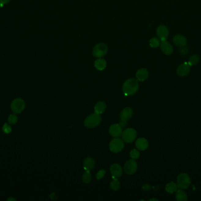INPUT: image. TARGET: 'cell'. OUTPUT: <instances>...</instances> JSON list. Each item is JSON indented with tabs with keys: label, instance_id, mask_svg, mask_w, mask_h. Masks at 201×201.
<instances>
[{
	"label": "cell",
	"instance_id": "26",
	"mask_svg": "<svg viewBox=\"0 0 201 201\" xmlns=\"http://www.w3.org/2000/svg\"><path fill=\"white\" fill-rule=\"evenodd\" d=\"M91 179H92V177H91V175L89 171L86 170V172L84 173V175L82 176V180H83V181L85 183L88 184V183H89L91 182Z\"/></svg>",
	"mask_w": 201,
	"mask_h": 201
},
{
	"label": "cell",
	"instance_id": "25",
	"mask_svg": "<svg viewBox=\"0 0 201 201\" xmlns=\"http://www.w3.org/2000/svg\"><path fill=\"white\" fill-rule=\"evenodd\" d=\"M119 187H120V183L119 181L116 178H114L110 184V188L114 191H117L119 189Z\"/></svg>",
	"mask_w": 201,
	"mask_h": 201
},
{
	"label": "cell",
	"instance_id": "12",
	"mask_svg": "<svg viewBox=\"0 0 201 201\" xmlns=\"http://www.w3.org/2000/svg\"><path fill=\"white\" fill-rule=\"evenodd\" d=\"M110 171L114 179L120 178L122 174V169L121 166L117 163H114L112 165L110 168Z\"/></svg>",
	"mask_w": 201,
	"mask_h": 201
},
{
	"label": "cell",
	"instance_id": "20",
	"mask_svg": "<svg viewBox=\"0 0 201 201\" xmlns=\"http://www.w3.org/2000/svg\"><path fill=\"white\" fill-rule=\"evenodd\" d=\"M106 108V104L103 101H99L97 103L95 106V112L97 114H102L103 113Z\"/></svg>",
	"mask_w": 201,
	"mask_h": 201
},
{
	"label": "cell",
	"instance_id": "31",
	"mask_svg": "<svg viewBox=\"0 0 201 201\" xmlns=\"http://www.w3.org/2000/svg\"><path fill=\"white\" fill-rule=\"evenodd\" d=\"M180 53L182 55H186L188 54V50L187 47H185V46L182 47L180 50Z\"/></svg>",
	"mask_w": 201,
	"mask_h": 201
},
{
	"label": "cell",
	"instance_id": "22",
	"mask_svg": "<svg viewBox=\"0 0 201 201\" xmlns=\"http://www.w3.org/2000/svg\"><path fill=\"white\" fill-rule=\"evenodd\" d=\"M176 199L178 201H186L188 199L186 193L182 190H177L176 193Z\"/></svg>",
	"mask_w": 201,
	"mask_h": 201
},
{
	"label": "cell",
	"instance_id": "5",
	"mask_svg": "<svg viewBox=\"0 0 201 201\" xmlns=\"http://www.w3.org/2000/svg\"><path fill=\"white\" fill-rule=\"evenodd\" d=\"M108 52V47L104 43H98L96 44L92 50L94 56L98 58H101L105 55Z\"/></svg>",
	"mask_w": 201,
	"mask_h": 201
},
{
	"label": "cell",
	"instance_id": "1",
	"mask_svg": "<svg viewBox=\"0 0 201 201\" xmlns=\"http://www.w3.org/2000/svg\"><path fill=\"white\" fill-rule=\"evenodd\" d=\"M138 87L139 85L138 81L134 78H130L127 80L124 83L122 90L126 96H131L137 92Z\"/></svg>",
	"mask_w": 201,
	"mask_h": 201
},
{
	"label": "cell",
	"instance_id": "4",
	"mask_svg": "<svg viewBox=\"0 0 201 201\" xmlns=\"http://www.w3.org/2000/svg\"><path fill=\"white\" fill-rule=\"evenodd\" d=\"M25 104L24 100L21 98H17L12 101L11 104V108L14 113H21L24 110Z\"/></svg>",
	"mask_w": 201,
	"mask_h": 201
},
{
	"label": "cell",
	"instance_id": "28",
	"mask_svg": "<svg viewBox=\"0 0 201 201\" xmlns=\"http://www.w3.org/2000/svg\"><path fill=\"white\" fill-rule=\"evenodd\" d=\"M2 131L6 134H8L10 133L12 131V128L9 124L5 123L2 126Z\"/></svg>",
	"mask_w": 201,
	"mask_h": 201
},
{
	"label": "cell",
	"instance_id": "27",
	"mask_svg": "<svg viewBox=\"0 0 201 201\" xmlns=\"http://www.w3.org/2000/svg\"><path fill=\"white\" fill-rule=\"evenodd\" d=\"M8 121L10 124H15L18 121V117L14 114L10 115L8 118Z\"/></svg>",
	"mask_w": 201,
	"mask_h": 201
},
{
	"label": "cell",
	"instance_id": "21",
	"mask_svg": "<svg viewBox=\"0 0 201 201\" xmlns=\"http://www.w3.org/2000/svg\"><path fill=\"white\" fill-rule=\"evenodd\" d=\"M166 191L169 193H173L175 192H177L178 189L177 184L173 182H171L166 184L165 187Z\"/></svg>",
	"mask_w": 201,
	"mask_h": 201
},
{
	"label": "cell",
	"instance_id": "3",
	"mask_svg": "<svg viewBox=\"0 0 201 201\" xmlns=\"http://www.w3.org/2000/svg\"><path fill=\"white\" fill-rule=\"evenodd\" d=\"M101 118L99 114L94 113L89 115L85 120L84 124L86 127L92 128L96 127L101 123Z\"/></svg>",
	"mask_w": 201,
	"mask_h": 201
},
{
	"label": "cell",
	"instance_id": "19",
	"mask_svg": "<svg viewBox=\"0 0 201 201\" xmlns=\"http://www.w3.org/2000/svg\"><path fill=\"white\" fill-rule=\"evenodd\" d=\"M95 68L98 70H103L106 67V62L104 59L99 58L96 60L94 63Z\"/></svg>",
	"mask_w": 201,
	"mask_h": 201
},
{
	"label": "cell",
	"instance_id": "17",
	"mask_svg": "<svg viewBox=\"0 0 201 201\" xmlns=\"http://www.w3.org/2000/svg\"><path fill=\"white\" fill-rule=\"evenodd\" d=\"M149 76L148 71L146 69H141L136 72V77L139 81H144Z\"/></svg>",
	"mask_w": 201,
	"mask_h": 201
},
{
	"label": "cell",
	"instance_id": "15",
	"mask_svg": "<svg viewBox=\"0 0 201 201\" xmlns=\"http://www.w3.org/2000/svg\"><path fill=\"white\" fill-rule=\"evenodd\" d=\"M133 114L132 110L129 108H125L121 112L120 115V118L122 121L127 122L128 120H129Z\"/></svg>",
	"mask_w": 201,
	"mask_h": 201
},
{
	"label": "cell",
	"instance_id": "6",
	"mask_svg": "<svg viewBox=\"0 0 201 201\" xmlns=\"http://www.w3.org/2000/svg\"><path fill=\"white\" fill-rule=\"evenodd\" d=\"M124 144L123 142V140L121 139L118 138H116L115 139L112 140L110 143V149L112 152L118 153L121 152L124 148Z\"/></svg>",
	"mask_w": 201,
	"mask_h": 201
},
{
	"label": "cell",
	"instance_id": "32",
	"mask_svg": "<svg viewBox=\"0 0 201 201\" xmlns=\"http://www.w3.org/2000/svg\"><path fill=\"white\" fill-rule=\"evenodd\" d=\"M10 0H0V7H2L4 5L7 4Z\"/></svg>",
	"mask_w": 201,
	"mask_h": 201
},
{
	"label": "cell",
	"instance_id": "10",
	"mask_svg": "<svg viewBox=\"0 0 201 201\" xmlns=\"http://www.w3.org/2000/svg\"><path fill=\"white\" fill-rule=\"evenodd\" d=\"M190 66L187 62L180 65L177 70V73L180 77H184L188 75L190 72Z\"/></svg>",
	"mask_w": 201,
	"mask_h": 201
},
{
	"label": "cell",
	"instance_id": "11",
	"mask_svg": "<svg viewBox=\"0 0 201 201\" xmlns=\"http://www.w3.org/2000/svg\"><path fill=\"white\" fill-rule=\"evenodd\" d=\"M110 133L114 138H119L122 133V129L120 124H114L110 127Z\"/></svg>",
	"mask_w": 201,
	"mask_h": 201
},
{
	"label": "cell",
	"instance_id": "9",
	"mask_svg": "<svg viewBox=\"0 0 201 201\" xmlns=\"http://www.w3.org/2000/svg\"><path fill=\"white\" fill-rule=\"evenodd\" d=\"M156 33L161 41H165L166 40L169 36V30L166 26L161 25L157 28Z\"/></svg>",
	"mask_w": 201,
	"mask_h": 201
},
{
	"label": "cell",
	"instance_id": "14",
	"mask_svg": "<svg viewBox=\"0 0 201 201\" xmlns=\"http://www.w3.org/2000/svg\"><path fill=\"white\" fill-rule=\"evenodd\" d=\"M173 41L177 46L182 47L186 46V38L182 35H176L173 39Z\"/></svg>",
	"mask_w": 201,
	"mask_h": 201
},
{
	"label": "cell",
	"instance_id": "13",
	"mask_svg": "<svg viewBox=\"0 0 201 201\" xmlns=\"http://www.w3.org/2000/svg\"><path fill=\"white\" fill-rule=\"evenodd\" d=\"M161 49L162 51L164 54L166 55H170L173 53V47L172 46L171 44L166 41V40L165 41H161L160 44Z\"/></svg>",
	"mask_w": 201,
	"mask_h": 201
},
{
	"label": "cell",
	"instance_id": "18",
	"mask_svg": "<svg viewBox=\"0 0 201 201\" xmlns=\"http://www.w3.org/2000/svg\"><path fill=\"white\" fill-rule=\"evenodd\" d=\"M83 166L85 170L90 171L94 169L95 166V162L91 157H87L84 161Z\"/></svg>",
	"mask_w": 201,
	"mask_h": 201
},
{
	"label": "cell",
	"instance_id": "33",
	"mask_svg": "<svg viewBox=\"0 0 201 201\" xmlns=\"http://www.w3.org/2000/svg\"><path fill=\"white\" fill-rule=\"evenodd\" d=\"M154 200L157 201V199H150V201H154Z\"/></svg>",
	"mask_w": 201,
	"mask_h": 201
},
{
	"label": "cell",
	"instance_id": "8",
	"mask_svg": "<svg viewBox=\"0 0 201 201\" xmlns=\"http://www.w3.org/2000/svg\"><path fill=\"white\" fill-rule=\"evenodd\" d=\"M137 164L134 159L128 161L124 165V171L128 175H132L137 170Z\"/></svg>",
	"mask_w": 201,
	"mask_h": 201
},
{
	"label": "cell",
	"instance_id": "2",
	"mask_svg": "<svg viewBox=\"0 0 201 201\" xmlns=\"http://www.w3.org/2000/svg\"><path fill=\"white\" fill-rule=\"evenodd\" d=\"M191 183V179L189 176L185 173H181L177 177V184L180 189L188 188Z\"/></svg>",
	"mask_w": 201,
	"mask_h": 201
},
{
	"label": "cell",
	"instance_id": "29",
	"mask_svg": "<svg viewBox=\"0 0 201 201\" xmlns=\"http://www.w3.org/2000/svg\"><path fill=\"white\" fill-rule=\"evenodd\" d=\"M130 156L133 159H136L140 157V152L136 149H133L130 152Z\"/></svg>",
	"mask_w": 201,
	"mask_h": 201
},
{
	"label": "cell",
	"instance_id": "23",
	"mask_svg": "<svg viewBox=\"0 0 201 201\" xmlns=\"http://www.w3.org/2000/svg\"><path fill=\"white\" fill-rule=\"evenodd\" d=\"M199 62V57L196 54H194L191 56L188 63L190 66H192L197 64Z\"/></svg>",
	"mask_w": 201,
	"mask_h": 201
},
{
	"label": "cell",
	"instance_id": "7",
	"mask_svg": "<svg viewBox=\"0 0 201 201\" xmlns=\"http://www.w3.org/2000/svg\"><path fill=\"white\" fill-rule=\"evenodd\" d=\"M121 136L123 141L127 143H131L135 139L136 137V132L133 129L129 128L122 132Z\"/></svg>",
	"mask_w": 201,
	"mask_h": 201
},
{
	"label": "cell",
	"instance_id": "24",
	"mask_svg": "<svg viewBox=\"0 0 201 201\" xmlns=\"http://www.w3.org/2000/svg\"><path fill=\"white\" fill-rule=\"evenodd\" d=\"M161 44L160 40L156 37H154L151 39L149 41V45L152 48H156L159 46Z\"/></svg>",
	"mask_w": 201,
	"mask_h": 201
},
{
	"label": "cell",
	"instance_id": "30",
	"mask_svg": "<svg viewBox=\"0 0 201 201\" xmlns=\"http://www.w3.org/2000/svg\"><path fill=\"white\" fill-rule=\"evenodd\" d=\"M105 171L104 170H100L98 172L97 174V178L98 179H101L104 176Z\"/></svg>",
	"mask_w": 201,
	"mask_h": 201
},
{
	"label": "cell",
	"instance_id": "16",
	"mask_svg": "<svg viewBox=\"0 0 201 201\" xmlns=\"http://www.w3.org/2000/svg\"><path fill=\"white\" fill-rule=\"evenodd\" d=\"M136 146L140 150H144L148 147V142L145 138H139L136 141Z\"/></svg>",
	"mask_w": 201,
	"mask_h": 201
}]
</instances>
